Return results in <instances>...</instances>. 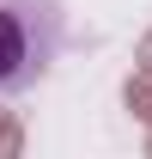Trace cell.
I'll list each match as a JSON object with an SVG mask.
<instances>
[{
    "label": "cell",
    "mask_w": 152,
    "mask_h": 159,
    "mask_svg": "<svg viewBox=\"0 0 152 159\" xmlns=\"http://www.w3.org/2000/svg\"><path fill=\"white\" fill-rule=\"evenodd\" d=\"M61 43H67L61 0H0V98L31 92L55 67Z\"/></svg>",
    "instance_id": "6da1fadb"
}]
</instances>
